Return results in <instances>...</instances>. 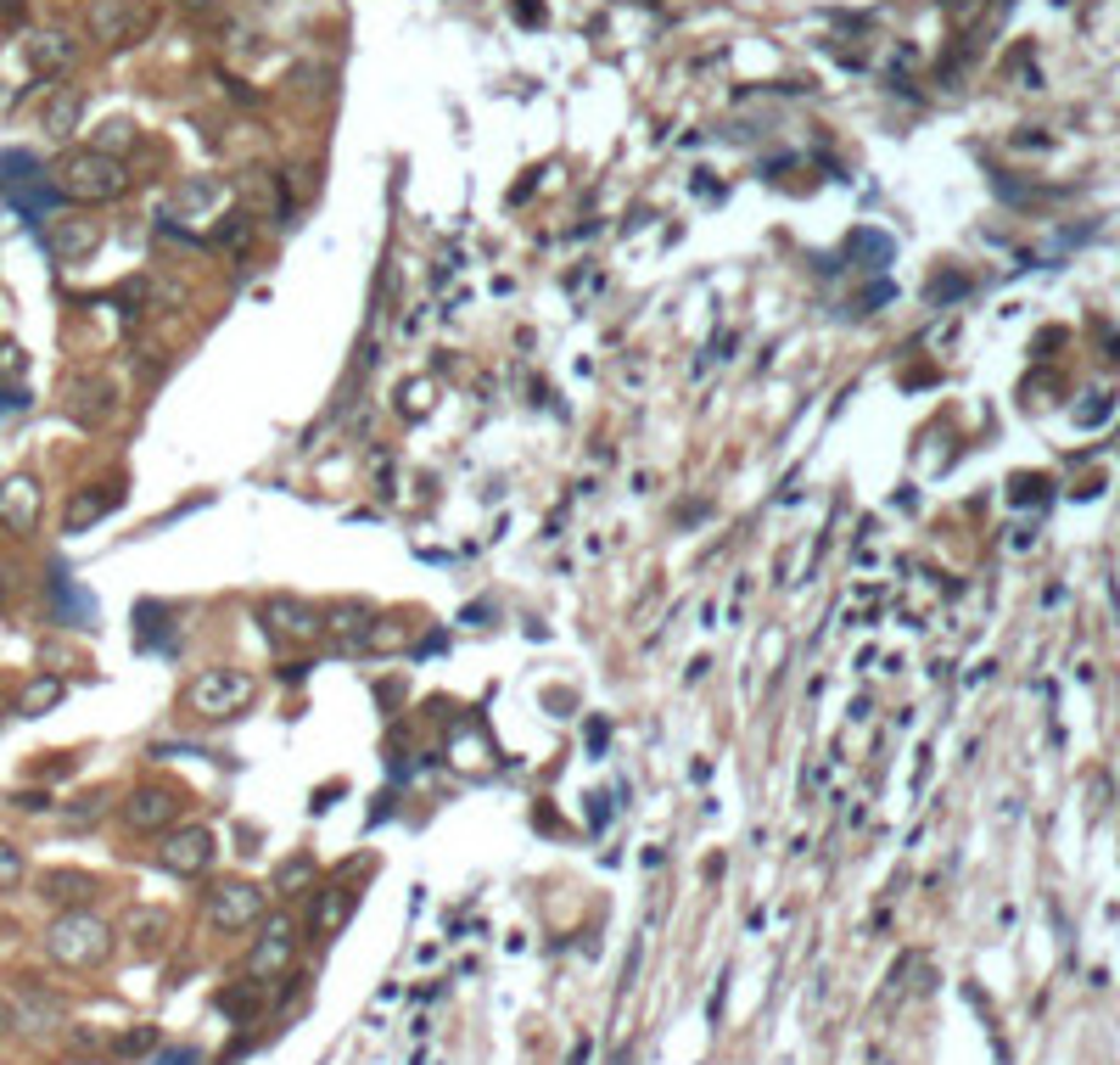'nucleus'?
I'll list each match as a JSON object with an SVG mask.
<instances>
[{
  "mask_svg": "<svg viewBox=\"0 0 1120 1065\" xmlns=\"http://www.w3.org/2000/svg\"><path fill=\"white\" fill-rule=\"evenodd\" d=\"M79 113H84V91H56L51 96V107H46V129L51 135H74V124H79Z\"/></svg>",
  "mask_w": 1120,
  "mask_h": 1065,
  "instance_id": "aec40b11",
  "label": "nucleus"
},
{
  "mask_svg": "<svg viewBox=\"0 0 1120 1065\" xmlns=\"http://www.w3.org/2000/svg\"><path fill=\"white\" fill-rule=\"evenodd\" d=\"M639 959H645V942H633L628 965H622V993H633V982H639Z\"/></svg>",
  "mask_w": 1120,
  "mask_h": 1065,
  "instance_id": "c85d7f7f",
  "label": "nucleus"
},
{
  "mask_svg": "<svg viewBox=\"0 0 1120 1065\" xmlns=\"http://www.w3.org/2000/svg\"><path fill=\"white\" fill-rule=\"evenodd\" d=\"M6 600H12V572H6V561H0V612H6Z\"/></svg>",
  "mask_w": 1120,
  "mask_h": 1065,
  "instance_id": "72a5a7b5",
  "label": "nucleus"
},
{
  "mask_svg": "<svg viewBox=\"0 0 1120 1065\" xmlns=\"http://www.w3.org/2000/svg\"><path fill=\"white\" fill-rule=\"evenodd\" d=\"M62 695H68V684H62L56 673H39V679L23 690V719H46V712L62 701Z\"/></svg>",
  "mask_w": 1120,
  "mask_h": 1065,
  "instance_id": "412c9836",
  "label": "nucleus"
},
{
  "mask_svg": "<svg viewBox=\"0 0 1120 1065\" xmlns=\"http://www.w3.org/2000/svg\"><path fill=\"white\" fill-rule=\"evenodd\" d=\"M46 953L62 970H96L113 953V925L96 920L91 908H62L46 931Z\"/></svg>",
  "mask_w": 1120,
  "mask_h": 1065,
  "instance_id": "f257e3e1",
  "label": "nucleus"
},
{
  "mask_svg": "<svg viewBox=\"0 0 1120 1065\" xmlns=\"http://www.w3.org/2000/svg\"><path fill=\"white\" fill-rule=\"evenodd\" d=\"M23 875H29L23 853H17L12 841H0V892H17V886H23Z\"/></svg>",
  "mask_w": 1120,
  "mask_h": 1065,
  "instance_id": "b1692460",
  "label": "nucleus"
},
{
  "mask_svg": "<svg viewBox=\"0 0 1120 1065\" xmlns=\"http://www.w3.org/2000/svg\"><path fill=\"white\" fill-rule=\"evenodd\" d=\"M62 1020H68V1010H62V998L46 993V987H12V1027H23V1032H56Z\"/></svg>",
  "mask_w": 1120,
  "mask_h": 1065,
  "instance_id": "9d476101",
  "label": "nucleus"
},
{
  "mask_svg": "<svg viewBox=\"0 0 1120 1065\" xmlns=\"http://www.w3.org/2000/svg\"><path fill=\"white\" fill-rule=\"evenodd\" d=\"M253 673H241V667H208V673H196V679L185 684V707L196 712V719H241V712L253 707Z\"/></svg>",
  "mask_w": 1120,
  "mask_h": 1065,
  "instance_id": "7ed1b4c3",
  "label": "nucleus"
},
{
  "mask_svg": "<svg viewBox=\"0 0 1120 1065\" xmlns=\"http://www.w3.org/2000/svg\"><path fill=\"white\" fill-rule=\"evenodd\" d=\"M151 1065H196V1049H174V1054H158Z\"/></svg>",
  "mask_w": 1120,
  "mask_h": 1065,
  "instance_id": "2f4dec72",
  "label": "nucleus"
},
{
  "mask_svg": "<svg viewBox=\"0 0 1120 1065\" xmlns=\"http://www.w3.org/2000/svg\"><path fill=\"white\" fill-rule=\"evenodd\" d=\"M263 628H270V640H280V645H309L314 634H320V617H314V606H303V600H292V595H270L263 600Z\"/></svg>",
  "mask_w": 1120,
  "mask_h": 1065,
  "instance_id": "6e6552de",
  "label": "nucleus"
},
{
  "mask_svg": "<svg viewBox=\"0 0 1120 1065\" xmlns=\"http://www.w3.org/2000/svg\"><path fill=\"white\" fill-rule=\"evenodd\" d=\"M51 185L62 191V197H74V203H118L129 191V168L91 146V151H68V158L56 163Z\"/></svg>",
  "mask_w": 1120,
  "mask_h": 1065,
  "instance_id": "f03ea898",
  "label": "nucleus"
},
{
  "mask_svg": "<svg viewBox=\"0 0 1120 1065\" xmlns=\"http://www.w3.org/2000/svg\"><path fill=\"white\" fill-rule=\"evenodd\" d=\"M158 1043H163V1032H158V1027H129V1032L113 1043V1054H118V1060H141V1054L158 1049Z\"/></svg>",
  "mask_w": 1120,
  "mask_h": 1065,
  "instance_id": "4be33fe9",
  "label": "nucleus"
},
{
  "mask_svg": "<svg viewBox=\"0 0 1120 1065\" xmlns=\"http://www.w3.org/2000/svg\"><path fill=\"white\" fill-rule=\"evenodd\" d=\"M287 953H292V920H270V931H263V942L253 948V982H263L270 970L287 965Z\"/></svg>",
  "mask_w": 1120,
  "mask_h": 1065,
  "instance_id": "dca6fc26",
  "label": "nucleus"
},
{
  "mask_svg": "<svg viewBox=\"0 0 1120 1065\" xmlns=\"http://www.w3.org/2000/svg\"><path fill=\"white\" fill-rule=\"evenodd\" d=\"M118 499H124V488H113V483H91V488H79V494L68 499V511H62V528H68V533L96 528L101 516H113V511H118Z\"/></svg>",
  "mask_w": 1120,
  "mask_h": 1065,
  "instance_id": "9b49d317",
  "label": "nucleus"
},
{
  "mask_svg": "<svg viewBox=\"0 0 1120 1065\" xmlns=\"http://www.w3.org/2000/svg\"><path fill=\"white\" fill-rule=\"evenodd\" d=\"M39 511H46V494H39V483L29 471H17L0 483V528L17 533V538H29L39 528Z\"/></svg>",
  "mask_w": 1120,
  "mask_h": 1065,
  "instance_id": "0eeeda50",
  "label": "nucleus"
},
{
  "mask_svg": "<svg viewBox=\"0 0 1120 1065\" xmlns=\"http://www.w3.org/2000/svg\"><path fill=\"white\" fill-rule=\"evenodd\" d=\"M247 225H253L247 213H225V220H218V230L208 236V247H236L241 236H247Z\"/></svg>",
  "mask_w": 1120,
  "mask_h": 1065,
  "instance_id": "393cba45",
  "label": "nucleus"
},
{
  "mask_svg": "<svg viewBox=\"0 0 1120 1065\" xmlns=\"http://www.w3.org/2000/svg\"><path fill=\"white\" fill-rule=\"evenodd\" d=\"M124 931L135 937V948H141V953H158V948H163V937H168V915H163V908H135Z\"/></svg>",
  "mask_w": 1120,
  "mask_h": 1065,
  "instance_id": "6ab92c4d",
  "label": "nucleus"
},
{
  "mask_svg": "<svg viewBox=\"0 0 1120 1065\" xmlns=\"http://www.w3.org/2000/svg\"><path fill=\"white\" fill-rule=\"evenodd\" d=\"M174 6H180V12H213L218 0H174Z\"/></svg>",
  "mask_w": 1120,
  "mask_h": 1065,
  "instance_id": "f704fd0d",
  "label": "nucleus"
},
{
  "mask_svg": "<svg viewBox=\"0 0 1120 1065\" xmlns=\"http://www.w3.org/2000/svg\"><path fill=\"white\" fill-rule=\"evenodd\" d=\"M107 802H113L107 791H91V796H79V808H68V819H74V824H91V819L107 813Z\"/></svg>",
  "mask_w": 1120,
  "mask_h": 1065,
  "instance_id": "a878e982",
  "label": "nucleus"
},
{
  "mask_svg": "<svg viewBox=\"0 0 1120 1065\" xmlns=\"http://www.w3.org/2000/svg\"><path fill=\"white\" fill-rule=\"evenodd\" d=\"M118 416V382L113 376H74L68 382V421L96 432Z\"/></svg>",
  "mask_w": 1120,
  "mask_h": 1065,
  "instance_id": "423d86ee",
  "label": "nucleus"
},
{
  "mask_svg": "<svg viewBox=\"0 0 1120 1065\" xmlns=\"http://www.w3.org/2000/svg\"><path fill=\"white\" fill-rule=\"evenodd\" d=\"M723 998H729V975H717V987H712V1004H707V1020H712V1027L723 1020Z\"/></svg>",
  "mask_w": 1120,
  "mask_h": 1065,
  "instance_id": "c756f323",
  "label": "nucleus"
},
{
  "mask_svg": "<svg viewBox=\"0 0 1120 1065\" xmlns=\"http://www.w3.org/2000/svg\"><path fill=\"white\" fill-rule=\"evenodd\" d=\"M174 819H180V802L163 786H141L124 796V824L135 836H163V830H174Z\"/></svg>",
  "mask_w": 1120,
  "mask_h": 1065,
  "instance_id": "1a4fd4ad",
  "label": "nucleus"
},
{
  "mask_svg": "<svg viewBox=\"0 0 1120 1065\" xmlns=\"http://www.w3.org/2000/svg\"><path fill=\"white\" fill-rule=\"evenodd\" d=\"M213 858H218V841H213V830H208V824H180V830H163L158 864L168 869V875H180V881H191V875H208V869H213Z\"/></svg>",
  "mask_w": 1120,
  "mask_h": 1065,
  "instance_id": "20e7f679",
  "label": "nucleus"
},
{
  "mask_svg": "<svg viewBox=\"0 0 1120 1065\" xmlns=\"http://www.w3.org/2000/svg\"><path fill=\"white\" fill-rule=\"evenodd\" d=\"M135 146V124L129 118H113V124H101V135H96V151H107V158H113V151H129Z\"/></svg>",
  "mask_w": 1120,
  "mask_h": 1065,
  "instance_id": "5701e85b",
  "label": "nucleus"
},
{
  "mask_svg": "<svg viewBox=\"0 0 1120 1065\" xmlns=\"http://www.w3.org/2000/svg\"><path fill=\"white\" fill-rule=\"evenodd\" d=\"M29 68H34V74H62V68H74V39H68V34H34V39H29Z\"/></svg>",
  "mask_w": 1120,
  "mask_h": 1065,
  "instance_id": "f3484780",
  "label": "nucleus"
},
{
  "mask_svg": "<svg viewBox=\"0 0 1120 1065\" xmlns=\"http://www.w3.org/2000/svg\"><path fill=\"white\" fill-rule=\"evenodd\" d=\"M17 808H23V813H46L51 796H46V791H23V796H17Z\"/></svg>",
  "mask_w": 1120,
  "mask_h": 1065,
  "instance_id": "7c9ffc66",
  "label": "nucleus"
},
{
  "mask_svg": "<svg viewBox=\"0 0 1120 1065\" xmlns=\"http://www.w3.org/2000/svg\"><path fill=\"white\" fill-rule=\"evenodd\" d=\"M263 920V886L253 881H218L208 892V925L213 931H253Z\"/></svg>",
  "mask_w": 1120,
  "mask_h": 1065,
  "instance_id": "39448f33",
  "label": "nucleus"
},
{
  "mask_svg": "<svg viewBox=\"0 0 1120 1065\" xmlns=\"http://www.w3.org/2000/svg\"><path fill=\"white\" fill-rule=\"evenodd\" d=\"M516 17H526V23H543V6H538V0H516Z\"/></svg>",
  "mask_w": 1120,
  "mask_h": 1065,
  "instance_id": "473e14b6",
  "label": "nucleus"
},
{
  "mask_svg": "<svg viewBox=\"0 0 1120 1065\" xmlns=\"http://www.w3.org/2000/svg\"><path fill=\"white\" fill-rule=\"evenodd\" d=\"M347 908H354V898H347L342 886H325V892H320V903H314V920H309V925H314V942H325V937H331V931L347 920Z\"/></svg>",
  "mask_w": 1120,
  "mask_h": 1065,
  "instance_id": "a211bd4d",
  "label": "nucleus"
},
{
  "mask_svg": "<svg viewBox=\"0 0 1120 1065\" xmlns=\"http://www.w3.org/2000/svg\"><path fill=\"white\" fill-rule=\"evenodd\" d=\"M253 1004H258V993H247V987H241V993H218V1010H230V1015L253 1010Z\"/></svg>",
  "mask_w": 1120,
  "mask_h": 1065,
  "instance_id": "cd10ccee",
  "label": "nucleus"
},
{
  "mask_svg": "<svg viewBox=\"0 0 1120 1065\" xmlns=\"http://www.w3.org/2000/svg\"><path fill=\"white\" fill-rule=\"evenodd\" d=\"M213 197H218V185H213V180H191V185L180 191V203H185V208H196V203H213Z\"/></svg>",
  "mask_w": 1120,
  "mask_h": 1065,
  "instance_id": "bb28decb",
  "label": "nucleus"
},
{
  "mask_svg": "<svg viewBox=\"0 0 1120 1065\" xmlns=\"http://www.w3.org/2000/svg\"><path fill=\"white\" fill-rule=\"evenodd\" d=\"M376 612H370V606H359V600H347V606H337L331 612V634L347 645V650H364L370 645V634H376Z\"/></svg>",
  "mask_w": 1120,
  "mask_h": 1065,
  "instance_id": "2eb2a0df",
  "label": "nucleus"
},
{
  "mask_svg": "<svg viewBox=\"0 0 1120 1065\" xmlns=\"http://www.w3.org/2000/svg\"><path fill=\"white\" fill-rule=\"evenodd\" d=\"M39 898H46V903H68V908H79V903H91V898H96V881L84 875V869H51V875H39Z\"/></svg>",
  "mask_w": 1120,
  "mask_h": 1065,
  "instance_id": "4468645a",
  "label": "nucleus"
},
{
  "mask_svg": "<svg viewBox=\"0 0 1120 1065\" xmlns=\"http://www.w3.org/2000/svg\"><path fill=\"white\" fill-rule=\"evenodd\" d=\"M91 29H96V39H107V46H129V39L146 29V17L129 6V0H96V6H91Z\"/></svg>",
  "mask_w": 1120,
  "mask_h": 1065,
  "instance_id": "f8f14e48",
  "label": "nucleus"
},
{
  "mask_svg": "<svg viewBox=\"0 0 1120 1065\" xmlns=\"http://www.w3.org/2000/svg\"><path fill=\"white\" fill-rule=\"evenodd\" d=\"M96 242H101V230H96L91 220H56V225L46 230V247H51L56 264H79V258H91Z\"/></svg>",
  "mask_w": 1120,
  "mask_h": 1065,
  "instance_id": "ddd939ff",
  "label": "nucleus"
}]
</instances>
